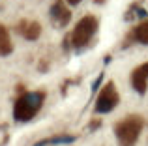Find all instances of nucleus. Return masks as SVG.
Here are the masks:
<instances>
[{
  "label": "nucleus",
  "mask_w": 148,
  "mask_h": 146,
  "mask_svg": "<svg viewBox=\"0 0 148 146\" xmlns=\"http://www.w3.org/2000/svg\"><path fill=\"white\" fill-rule=\"evenodd\" d=\"M139 131H141V122L137 118H127L116 128V135H118V141L122 146H133V143L139 137Z\"/></svg>",
  "instance_id": "nucleus-2"
},
{
  "label": "nucleus",
  "mask_w": 148,
  "mask_h": 146,
  "mask_svg": "<svg viewBox=\"0 0 148 146\" xmlns=\"http://www.w3.org/2000/svg\"><path fill=\"white\" fill-rule=\"evenodd\" d=\"M135 38H137L141 43L148 45V21L145 23V25H141L137 30H135Z\"/></svg>",
  "instance_id": "nucleus-9"
},
{
  "label": "nucleus",
  "mask_w": 148,
  "mask_h": 146,
  "mask_svg": "<svg viewBox=\"0 0 148 146\" xmlns=\"http://www.w3.org/2000/svg\"><path fill=\"white\" fill-rule=\"evenodd\" d=\"M41 103H43V94H40V92H28V94L21 96L13 109L15 120H21V122L30 120L32 116H36Z\"/></svg>",
  "instance_id": "nucleus-1"
},
{
  "label": "nucleus",
  "mask_w": 148,
  "mask_h": 146,
  "mask_svg": "<svg viewBox=\"0 0 148 146\" xmlns=\"http://www.w3.org/2000/svg\"><path fill=\"white\" fill-rule=\"evenodd\" d=\"M116 103H118V94H116L114 86L109 84V86L101 92V96L98 98L96 111H98V113H109V111H112L116 107Z\"/></svg>",
  "instance_id": "nucleus-4"
},
{
  "label": "nucleus",
  "mask_w": 148,
  "mask_h": 146,
  "mask_svg": "<svg viewBox=\"0 0 148 146\" xmlns=\"http://www.w3.org/2000/svg\"><path fill=\"white\" fill-rule=\"evenodd\" d=\"M146 79H148V64H143V66H139L133 71V77H131V83H133L135 90L139 94L146 92Z\"/></svg>",
  "instance_id": "nucleus-5"
},
{
  "label": "nucleus",
  "mask_w": 148,
  "mask_h": 146,
  "mask_svg": "<svg viewBox=\"0 0 148 146\" xmlns=\"http://www.w3.org/2000/svg\"><path fill=\"white\" fill-rule=\"evenodd\" d=\"M11 51V45H10V38H8L6 30L0 26V55H8Z\"/></svg>",
  "instance_id": "nucleus-8"
},
{
  "label": "nucleus",
  "mask_w": 148,
  "mask_h": 146,
  "mask_svg": "<svg viewBox=\"0 0 148 146\" xmlns=\"http://www.w3.org/2000/svg\"><path fill=\"white\" fill-rule=\"evenodd\" d=\"M68 2H69V4H73V6H75V4H79L81 0H68Z\"/></svg>",
  "instance_id": "nucleus-10"
},
{
  "label": "nucleus",
  "mask_w": 148,
  "mask_h": 146,
  "mask_svg": "<svg viewBox=\"0 0 148 146\" xmlns=\"http://www.w3.org/2000/svg\"><path fill=\"white\" fill-rule=\"evenodd\" d=\"M73 137H53V139H45V141H40L34 146H45V144H69L73 143Z\"/></svg>",
  "instance_id": "nucleus-6"
},
{
  "label": "nucleus",
  "mask_w": 148,
  "mask_h": 146,
  "mask_svg": "<svg viewBox=\"0 0 148 146\" xmlns=\"http://www.w3.org/2000/svg\"><path fill=\"white\" fill-rule=\"evenodd\" d=\"M53 17H54V19H58L62 25H66V23L69 21V13L60 6V4H54V6H53Z\"/></svg>",
  "instance_id": "nucleus-7"
},
{
  "label": "nucleus",
  "mask_w": 148,
  "mask_h": 146,
  "mask_svg": "<svg viewBox=\"0 0 148 146\" xmlns=\"http://www.w3.org/2000/svg\"><path fill=\"white\" fill-rule=\"evenodd\" d=\"M94 32H96V19H92V17L81 19L75 32H73V43H75V47L86 45L90 41V38L94 36Z\"/></svg>",
  "instance_id": "nucleus-3"
}]
</instances>
